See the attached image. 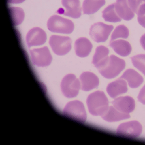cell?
<instances>
[{
  "instance_id": "26",
  "label": "cell",
  "mask_w": 145,
  "mask_h": 145,
  "mask_svg": "<svg viewBox=\"0 0 145 145\" xmlns=\"http://www.w3.org/2000/svg\"><path fill=\"white\" fill-rule=\"evenodd\" d=\"M128 4L134 14L138 13L140 7L144 4H145V0H127Z\"/></svg>"
},
{
  "instance_id": "16",
  "label": "cell",
  "mask_w": 145,
  "mask_h": 145,
  "mask_svg": "<svg viewBox=\"0 0 145 145\" xmlns=\"http://www.w3.org/2000/svg\"><path fill=\"white\" fill-rule=\"evenodd\" d=\"M92 49V43L86 38H80L75 42L76 54L78 57H87L91 52Z\"/></svg>"
},
{
  "instance_id": "24",
  "label": "cell",
  "mask_w": 145,
  "mask_h": 145,
  "mask_svg": "<svg viewBox=\"0 0 145 145\" xmlns=\"http://www.w3.org/2000/svg\"><path fill=\"white\" fill-rule=\"evenodd\" d=\"M133 65L145 76V55L140 54L131 57Z\"/></svg>"
},
{
  "instance_id": "27",
  "label": "cell",
  "mask_w": 145,
  "mask_h": 145,
  "mask_svg": "<svg viewBox=\"0 0 145 145\" xmlns=\"http://www.w3.org/2000/svg\"><path fill=\"white\" fill-rule=\"evenodd\" d=\"M137 15L139 23L142 27L145 28V4H143L140 7Z\"/></svg>"
},
{
  "instance_id": "23",
  "label": "cell",
  "mask_w": 145,
  "mask_h": 145,
  "mask_svg": "<svg viewBox=\"0 0 145 145\" xmlns=\"http://www.w3.org/2000/svg\"><path fill=\"white\" fill-rule=\"evenodd\" d=\"M10 15L14 26H18L23 22L25 14L22 9L18 7H11L9 8Z\"/></svg>"
},
{
  "instance_id": "13",
  "label": "cell",
  "mask_w": 145,
  "mask_h": 145,
  "mask_svg": "<svg viewBox=\"0 0 145 145\" xmlns=\"http://www.w3.org/2000/svg\"><path fill=\"white\" fill-rule=\"evenodd\" d=\"M80 79L81 84V88L84 91H89L97 88L99 84L98 77L91 72H83Z\"/></svg>"
},
{
  "instance_id": "6",
  "label": "cell",
  "mask_w": 145,
  "mask_h": 145,
  "mask_svg": "<svg viewBox=\"0 0 145 145\" xmlns=\"http://www.w3.org/2000/svg\"><path fill=\"white\" fill-rule=\"evenodd\" d=\"M49 43L54 52L60 56L66 55L71 48V40L68 37L53 35Z\"/></svg>"
},
{
  "instance_id": "25",
  "label": "cell",
  "mask_w": 145,
  "mask_h": 145,
  "mask_svg": "<svg viewBox=\"0 0 145 145\" xmlns=\"http://www.w3.org/2000/svg\"><path fill=\"white\" fill-rule=\"evenodd\" d=\"M128 35L129 30L128 28L124 25H120L117 26L113 32L110 42L119 38L127 39L128 37Z\"/></svg>"
},
{
  "instance_id": "4",
  "label": "cell",
  "mask_w": 145,
  "mask_h": 145,
  "mask_svg": "<svg viewBox=\"0 0 145 145\" xmlns=\"http://www.w3.org/2000/svg\"><path fill=\"white\" fill-rule=\"evenodd\" d=\"M65 116L81 123H86L87 113L84 104L79 101L69 102L63 110Z\"/></svg>"
},
{
  "instance_id": "28",
  "label": "cell",
  "mask_w": 145,
  "mask_h": 145,
  "mask_svg": "<svg viewBox=\"0 0 145 145\" xmlns=\"http://www.w3.org/2000/svg\"><path fill=\"white\" fill-rule=\"evenodd\" d=\"M138 99L142 104L145 105V86L140 90L138 96Z\"/></svg>"
},
{
  "instance_id": "9",
  "label": "cell",
  "mask_w": 145,
  "mask_h": 145,
  "mask_svg": "<svg viewBox=\"0 0 145 145\" xmlns=\"http://www.w3.org/2000/svg\"><path fill=\"white\" fill-rule=\"evenodd\" d=\"M30 54L33 64L38 67L48 66L52 62V56L46 46L30 50Z\"/></svg>"
},
{
  "instance_id": "14",
  "label": "cell",
  "mask_w": 145,
  "mask_h": 145,
  "mask_svg": "<svg viewBox=\"0 0 145 145\" xmlns=\"http://www.w3.org/2000/svg\"><path fill=\"white\" fill-rule=\"evenodd\" d=\"M106 91L111 98H115L117 96L124 94L127 92V82L124 79L120 78L108 84Z\"/></svg>"
},
{
  "instance_id": "15",
  "label": "cell",
  "mask_w": 145,
  "mask_h": 145,
  "mask_svg": "<svg viewBox=\"0 0 145 145\" xmlns=\"http://www.w3.org/2000/svg\"><path fill=\"white\" fill-rule=\"evenodd\" d=\"M115 10L118 16L125 20H130L134 17V13L129 8L127 0H116Z\"/></svg>"
},
{
  "instance_id": "19",
  "label": "cell",
  "mask_w": 145,
  "mask_h": 145,
  "mask_svg": "<svg viewBox=\"0 0 145 145\" xmlns=\"http://www.w3.org/2000/svg\"><path fill=\"white\" fill-rule=\"evenodd\" d=\"M101 117L106 121L112 123L128 119L130 117V116L129 114L123 113L119 112L114 106H110L107 110Z\"/></svg>"
},
{
  "instance_id": "17",
  "label": "cell",
  "mask_w": 145,
  "mask_h": 145,
  "mask_svg": "<svg viewBox=\"0 0 145 145\" xmlns=\"http://www.w3.org/2000/svg\"><path fill=\"white\" fill-rule=\"evenodd\" d=\"M121 78L125 80L129 86L132 88H136L139 87L143 82V77L133 69L127 70Z\"/></svg>"
},
{
  "instance_id": "21",
  "label": "cell",
  "mask_w": 145,
  "mask_h": 145,
  "mask_svg": "<svg viewBox=\"0 0 145 145\" xmlns=\"http://www.w3.org/2000/svg\"><path fill=\"white\" fill-rule=\"evenodd\" d=\"M105 3V0H84L82 4L84 14L91 15L96 13Z\"/></svg>"
},
{
  "instance_id": "18",
  "label": "cell",
  "mask_w": 145,
  "mask_h": 145,
  "mask_svg": "<svg viewBox=\"0 0 145 145\" xmlns=\"http://www.w3.org/2000/svg\"><path fill=\"white\" fill-rule=\"evenodd\" d=\"M109 50L104 46H99L96 49L95 54L93 57L92 64L98 69L101 67L106 62L108 57Z\"/></svg>"
},
{
  "instance_id": "8",
  "label": "cell",
  "mask_w": 145,
  "mask_h": 145,
  "mask_svg": "<svg viewBox=\"0 0 145 145\" xmlns=\"http://www.w3.org/2000/svg\"><path fill=\"white\" fill-rule=\"evenodd\" d=\"M142 132V126L137 121L123 123L119 125L117 129L118 135L129 138H138L141 135Z\"/></svg>"
},
{
  "instance_id": "30",
  "label": "cell",
  "mask_w": 145,
  "mask_h": 145,
  "mask_svg": "<svg viewBox=\"0 0 145 145\" xmlns=\"http://www.w3.org/2000/svg\"><path fill=\"white\" fill-rule=\"evenodd\" d=\"M25 1V0H8V2L10 4H20Z\"/></svg>"
},
{
  "instance_id": "3",
  "label": "cell",
  "mask_w": 145,
  "mask_h": 145,
  "mask_svg": "<svg viewBox=\"0 0 145 145\" xmlns=\"http://www.w3.org/2000/svg\"><path fill=\"white\" fill-rule=\"evenodd\" d=\"M47 27L48 30L54 33L70 34L74 30V25L70 20L54 15L48 19Z\"/></svg>"
},
{
  "instance_id": "11",
  "label": "cell",
  "mask_w": 145,
  "mask_h": 145,
  "mask_svg": "<svg viewBox=\"0 0 145 145\" xmlns=\"http://www.w3.org/2000/svg\"><path fill=\"white\" fill-rule=\"evenodd\" d=\"M62 4L65 9L60 12V14L74 19L81 16V8L79 0H62Z\"/></svg>"
},
{
  "instance_id": "12",
  "label": "cell",
  "mask_w": 145,
  "mask_h": 145,
  "mask_svg": "<svg viewBox=\"0 0 145 145\" xmlns=\"http://www.w3.org/2000/svg\"><path fill=\"white\" fill-rule=\"evenodd\" d=\"M112 104L117 110L126 114L132 112L135 107L134 99L129 96L117 98L113 101Z\"/></svg>"
},
{
  "instance_id": "2",
  "label": "cell",
  "mask_w": 145,
  "mask_h": 145,
  "mask_svg": "<svg viewBox=\"0 0 145 145\" xmlns=\"http://www.w3.org/2000/svg\"><path fill=\"white\" fill-rule=\"evenodd\" d=\"M125 67L124 60L115 55L108 57L106 62L98 69L101 74L106 78L112 79L117 77Z\"/></svg>"
},
{
  "instance_id": "1",
  "label": "cell",
  "mask_w": 145,
  "mask_h": 145,
  "mask_svg": "<svg viewBox=\"0 0 145 145\" xmlns=\"http://www.w3.org/2000/svg\"><path fill=\"white\" fill-rule=\"evenodd\" d=\"M87 104L89 113L95 116H102L109 107L106 95L99 91H96L88 96Z\"/></svg>"
},
{
  "instance_id": "29",
  "label": "cell",
  "mask_w": 145,
  "mask_h": 145,
  "mask_svg": "<svg viewBox=\"0 0 145 145\" xmlns=\"http://www.w3.org/2000/svg\"><path fill=\"white\" fill-rule=\"evenodd\" d=\"M140 42L142 48L145 50V34L142 36V37L140 38Z\"/></svg>"
},
{
  "instance_id": "22",
  "label": "cell",
  "mask_w": 145,
  "mask_h": 145,
  "mask_svg": "<svg viewBox=\"0 0 145 145\" xmlns=\"http://www.w3.org/2000/svg\"><path fill=\"white\" fill-rule=\"evenodd\" d=\"M114 6V4H111L103 10L102 17L105 21L116 23L121 20V19L118 16L116 13Z\"/></svg>"
},
{
  "instance_id": "7",
  "label": "cell",
  "mask_w": 145,
  "mask_h": 145,
  "mask_svg": "<svg viewBox=\"0 0 145 145\" xmlns=\"http://www.w3.org/2000/svg\"><path fill=\"white\" fill-rule=\"evenodd\" d=\"M113 29L112 25H107L102 22H98L91 26L89 35L96 42H104L107 40Z\"/></svg>"
},
{
  "instance_id": "5",
  "label": "cell",
  "mask_w": 145,
  "mask_h": 145,
  "mask_svg": "<svg viewBox=\"0 0 145 145\" xmlns=\"http://www.w3.org/2000/svg\"><path fill=\"white\" fill-rule=\"evenodd\" d=\"M81 85L79 80L74 74L66 75L61 82V90L68 98H74L78 94Z\"/></svg>"
},
{
  "instance_id": "10",
  "label": "cell",
  "mask_w": 145,
  "mask_h": 145,
  "mask_svg": "<svg viewBox=\"0 0 145 145\" xmlns=\"http://www.w3.org/2000/svg\"><path fill=\"white\" fill-rule=\"evenodd\" d=\"M46 40L45 32L39 27L31 29L26 35V42L29 47L43 45Z\"/></svg>"
},
{
  "instance_id": "20",
  "label": "cell",
  "mask_w": 145,
  "mask_h": 145,
  "mask_svg": "<svg viewBox=\"0 0 145 145\" xmlns=\"http://www.w3.org/2000/svg\"><path fill=\"white\" fill-rule=\"evenodd\" d=\"M110 46L118 55L121 56H128L132 51V47L130 44L124 40H118L115 41H112Z\"/></svg>"
}]
</instances>
